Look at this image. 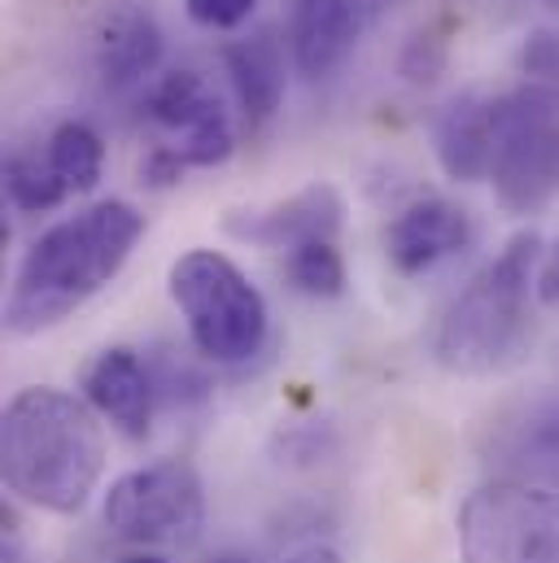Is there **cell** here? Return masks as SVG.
Wrapping results in <instances>:
<instances>
[{"mask_svg": "<svg viewBox=\"0 0 559 563\" xmlns=\"http://www.w3.org/2000/svg\"><path fill=\"white\" fill-rule=\"evenodd\" d=\"M498 123H494V97L490 92H459L441 114L432 119V153L454 184H481L494 170Z\"/></svg>", "mask_w": 559, "mask_h": 563, "instance_id": "4fadbf2b", "label": "cell"}, {"mask_svg": "<svg viewBox=\"0 0 559 563\" xmlns=\"http://www.w3.org/2000/svg\"><path fill=\"white\" fill-rule=\"evenodd\" d=\"M254 9L259 0H184V13L206 31H237Z\"/></svg>", "mask_w": 559, "mask_h": 563, "instance_id": "7402d4cb", "label": "cell"}, {"mask_svg": "<svg viewBox=\"0 0 559 563\" xmlns=\"http://www.w3.org/2000/svg\"><path fill=\"white\" fill-rule=\"evenodd\" d=\"M123 563H171V560H162V555H132V560H123Z\"/></svg>", "mask_w": 559, "mask_h": 563, "instance_id": "484cf974", "label": "cell"}, {"mask_svg": "<svg viewBox=\"0 0 559 563\" xmlns=\"http://www.w3.org/2000/svg\"><path fill=\"white\" fill-rule=\"evenodd\" d=\"M44 153L53 162V170L62 175V184L70 188V197H84L101 184V170H106V144L101 136L79 123V119H66L53 128V136L44 141Z\"/></svg>", "mask_w": 559, "mask_h": 563, "instance_id": "e0dca14e", "label": "cell"}, {"mask_svg": "<svg viewBox=\"0 0 559 563\" xmlns=\"http://www.w3.org/2000/svg\"><path fill=\"white\" fill-rule=\"evenodd\" d=\"M223 70L232 79L245 132H263L284 106V48H280L276 31H254L245 40H232L223 48Z\"/></svg>", "mask_w": 559, "mask_h": 563, "instance_id": "9a60e30c", "label": "cell"}, {"mask_svg": "<svg viewBox=\"0 0 559 563\" xmlns=\"http://www.w3.org/2000/svg\"><path fill=\"white\" fill-rule=\"evenodd\" d=\"M284 276L297 292L315 301H337L346 292V258L337 241H315L284 254Z\"/></svg>", "mask_w": 559, "mask_h": 563, "instance_id": "d6986e66", "label": "cell"}, {"mask_svg": "<svg viewBox=\"0 0 559 563\" xmlns=\"http://www.w3.org/2000/svg\"><path fill=\"white\" fill-rule=\"evenodd\" d=\"M441 66H446V40H441V31H419L416 40L407 44V53H403V75L412 79V84H432L437 75H441Z\"/></svg>", "mask_w": 559, "mask_h": 563, "instance_id": "44dd1931", "label": "cell"}, {"mask_svg": "<svg viewBox=\"0 0 559 563\" xmlns=\"http://www.w3.org/2000/svg\"><path fill=\"white\" fill-rule=\"evenodd\" d=\"M84 402L110 420L123 437H149L153 423V402H157V376L149 372V363L128 345H110L101 350L88 372H84Z\"/></svg>", "mask_w": 559, "mask_h": 563, "instance_id": "7c38bea8", "label": "cell"}, {"mask_svg": "<svg viewBox=\"0 0 559 563\" xmlns=\"http://www.w3.org/2000/svg\"><path fill=\"white\" fill-rule=\"evenodd\" d=\"M494 197L507 214H538L559 192V101L529 84L494 97Z\"/></svg>", "mask_w": 559, "mask_h": 563, "instance_id": "8992f818", "label": "cell"}, {"mask_svg": "<svg viewBox=\"0 0 559 563\" xmlns=\"http://www.w3.org/2000/svg\"><path fill=\"white\" fill-rule=\"evenodd\" d=\"M494 454L512 472L507 481L559 489V398H542L529 411H520L516 420L503 423Z\"/></svg>", "mask_w": 559, "mask_h": 563, "instance_id": "2e32d148", "label": "cell"}, {"mask_svg": "<svg viewBox=\"0 0 559 563\" xmlns=\"http://www.w3.org/2000/svg\"><path fill=\"white\" fill-rule=\"evenodd\" d=\"M144 236V214L132 201H97L62 223H53L18 263L4 328L13 336H40L66 323L114 280Z\"/></svg>", "mask_w": 559, "mask_h": 563, "instance_id": "7a4b0ae2", "label": "cell"}, {"mask_svg": "<svg viewBox=\"0 0 559 563\" xmlns=\"http://www.w3.org/2000/svg\"><path fill=\"white\" fill-rule=\"evenodd\" d=\"M106 476L101 416L53 385L18 389L0 416V481L26 507L79 516Z\"/></svg>", "mask_w": 559, "mask_h": 563, "instance_id": "6da1fadb", "label": "cell"}, {"mask_svg": "<svg viewBox=\"0 0 559 563\" xmlns=\"http://www.w3.org/2000/svg\"><path fill=\"white\" fill-rule=\"evenodd\" d=\"M184 170H188V166H184V162H175V157H171L166 148H157V144L140 157V166H136V175H140V184H144V188H175V184L184 179Z\"/></svg>", "mask_w": 559, "mask_h": 563, "instance_id": "603a6c76", "label": "cell"}, {"mask_svg": "<svg viewBox=\"0 0 559 563\" xmlns=\"http://www.w3.org/2000/svg\"><path fill=\"white\" fill-rule=\"evenodd\" d=\"M284 563H341V555H337L332 547H306V551L288 555Z\"/></svg>", "mask_w": 559, "mask_h": 563, "instance_id": "d4e9b609", "label": "cell"}, {"mask_svg": "<svg viewBox=\"0 0 559 563\" xmlns=\"http://www.w3.org/2000/svg\"><path fill=\"white\" fill-rule=\"evenodd\" d=\"M394 0H293L288 53L302 79H328L363 44Z\"/></svg>", "mask_w": 559, "mask_h": 563, "instance_id": "9c48e42d", "label": "cell"}, {"mask_svg": "<svg viewBox=\"0 0 559 563\" xmlns=\"http://www.w3.org/2000/svg\"><path fill=\"white\" fill-rule=\"evenodd\" d=\"M162 48L166 44L153 13H144L136 4L114 9L97 35V75L106 92H136L144 84H153L162 66Z\"/></svg>", "mask_w": 559, "mask_h": 563, "instance_id": "5bb4252c", "label": "cell"}, {"mask_svg": "<svg viewBox=\"0 0 559 563\" xmlns=\"http://www.w3.org/2000/svg\"><path fill=\"white\" fill-rule=\"evenodd\" d=\"M144 119L157 132V148H166L188 170L219 166L237 148L223 97L197 70H162L144 88Z\"/></svg>", "mask_w": 559, "mask_h": 563, "instance_id": "ba28073f", "label": "cell"}, {"mask_svg": "<svg viewBox=\"0 0 559 563\" xmlns=\"http://www.w3.org/2000/svg\"><path fill=\"white\" fill-rule=\"evenodd\" d=\"M476 228L472 214L459 201L446 197H419L403 206L385 228V258L398 276H428L441 263L459 258L472 245Z\"/></svg>", "mask_w": 559, "mask_h": 563, "instance_id": "8fae6325", "label": "cell"}, {"mask_svg": "<svg viewBox=\"0 0 559 563\" xmlns=\"http://www.w3.org/2000/svg\"><path fill=\"white\" fill-rule=\"evenodd\" d=\"M228 236L245 245H267V250H302L315 241H341L346 228V201L328 179H315L297 188L293 197L259 206V210H232L223 219Z\"/></svg>", "mask_w": 559, "mask_h": 563, "instance_id": "30bf717a", "label": "cell"}, {"mask_svg": "<svg viewBox=\"0 0 559 563\" xmlns=\"http://www.w3.org/2000/svg\"><path fill=\"white\" fill-rule=\"evenodd\" d=\"M516 66H520V84H529L538 92H551L559 101V26L529 31L520 53H516Z\"/></svg>", "mask_w": 559, "mask_h": 563, "instance_id": "ffe728a7", "label": "cell"}, {"mask_svg": "<svg viewBox=\"0 0 559 563\" xmlns=\"http://www.w3.org/2000/svg\"><path fill=\"white\" fill-rule=\"evenodd\" d=\"M538 267L542 236L525 228L450 301L432 336V358L454 376H498L516 367L534 336Z\"/></svg>", "mask_w": 559, "mask_h": 563, "instance_id": "3957f363", "label": "cell"}, {"mask_svg": "<svg viewBox=\"0 0 559 563\" xmlns=\"http://www.w3.org/2000/svg\"><path fill=\"white\" fill-rule=\"evenodd\" d=\"M166 292L179 306L188 336L201 358L210 363H250L267 345V297L228 254L219 250H188L171 263Z\"/></svg>", "mask_w": 559, "mask_h": 563, "instance_id": "277c9868", "label": "cell"}, {"mask_svg": "<svg viewBox=\"0 0 559 563\" xmlns=\"http://www.w3.org/2000/svg\"><path fill=\"white\" fill-rule=\"evenodd\" d=\"M547 9H559V0H547Z\"/></svg>", "mask_w": 559, "mask_h": 563, "instance_id": "4316f807", "label": "cell"}, {"mask_svg": "<svg viewBox=\"0 0 559 563\" xmlns=\"http://www.w3.org/2000/svg\"><path fill=\"white\" fill-rule=\"evenodd\" d=\"M4 197H9V206L22 210V214H44V210H57V206L70 197V188H66L62 175L53 170L48 153H40V148H18V153H9V162H4Z\"/></svg>", "mask_w": 559, "mask_h": 563, "instance_id": "ac0fdd59", "label": "cell"}, {"mask_svg": "<svg viewBox=\"0 0 559 563\" xmlns=\"http://www.w3.org/2000/svg\"><path fill=\"white\" fill-rule=\"evenodd\" d=\"M106 529L132 547H193L206 529V485L193 463L157 459L123 472L101 503Z\"/></svg>", "mask_w": 559, "mask_h": 563, "instance_id": "52a82bcc", "label": "cell"}, {"mask_svg": "<svg viewBox=\"0 0 559 563\" xmlns=\"http://www.w3.org/2000/svg\"><path fill=\"white\" fill-rule=\"evenodd\" d=\"M463 563H559V489L494 481L459 507Z\"/></svg>", "mask_w": 559, "mask_h": 563, "instance_id": "5b68a950", "label": "cell"}, {"mask_svg": "<svg viewBox=\"0 0 559 563\" xmlns=\"http://www.w3.org/2000/svg\"><path fill=\"white\" fill-rule=\"evenodd\" d=\"M538 301L559 310V236L556 245L542 254V267H538Z\"/></svg>", "mask_w": 559, "mask_h": 563, "instance_id": "cb8c5ba5", "label": "cell"}]
</instances>
